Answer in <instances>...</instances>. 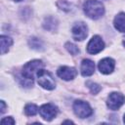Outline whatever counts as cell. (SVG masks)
<instances>
[{
	"mask_svg": "<svg viewBox=\"0 0 125 125\" xmlns=\"http://www.w3.org/2000/svg\"><path fill=\"white\" fill-rule=\"evenodd\" d=\"M36 77H37V82H38V84H39L42 88H44V89H46V90H53V89L56 87V82H55V80H54L52 74H51L49 71H47V70L41 68V69L37 72Z\"/></svg>",
	"mask_w": 125,
	"mask_h": 125,
	"instance_id": "3957f363",
	"label": "cell"
},
{
	"mask_svg": "<svg viewBox=\"0 0 125 125\" xmlns=\"http://www.w3.org/2000/svg\"><path fill=\"white\" fill-rule=\"evenodd\" d=\"M65 49H66L71 55H73V56H75V55H77V54L79 53L78 47H77L76 45L70 43V42H67V43L65 44Z\"/></svg>",
	"mask_w": 125,
	"mask_h": 125,
	"instance_id": "2e32d148",
	"label": "cell"
},
{
	"mask_svg": "<svg viewBox=\"0 0 125 125\" xmlns=\"http://www.w3.org/2000/svg\"><path fill=\"white\" fill-rule=\"evenodd\" d=\"M38 110L39 109H38L37 105L34 104H28L24 107V113L27 116H33V115H35L38 112Z\"/></svg>",
	"mask_w": 125,
	"mask_h": 125,
	"instance_id": "5bb4252c",
	"label": "cell"
},
{
	"mask_svg": "<svg viewBox=\"0 0 125 125\" xmlns=\"http://www.w3.org/2000/svg\"><path fill=\"white\" fill-rule=\"evenodd\" d=\"M123 121H124V123H125V114H124V117H123Z\"/></svg>",
	"mask_w": 125,
	"mask_h": 125,
	"instance_id": "44dd1931",
	"label": "cell"
},
{
	"mask_svg": "<svg viewBox=\"0 0 125 125\" xmlns=\"http://www.w3.org/2000/svg\"><path fill=\"white\" fill-rule=\"evenodd\" d=\"M16 122H15V120L13 119V117H11V116H9V117H4V118H2L1 119V124H3V125H5V124H15Z\"/></svg>",
	"mask_w": 125,
	"mask_h": 125,
	"instance_id": "ac0fdd59",
	"label": "cell"
},
{
	"mask_svg": "<svg viewBox=\"0 0 125 125\" xmlns=\"http://www.w3.org/2000/svg\"><path fill=\"white\" fill-rule=\"evenodd\" d=\"M80 70H81V74L83 76L92 75L94 73V71H95V63H94V62H92L91 60H88V59L83 60L82 62H81Z\"/></svg>",
	"mask_w": 125,
	"mask_h": 125,
	"instance_id": "8fae6325",
	"label": "cell"
},
{
	"mask_svg": "<svg viewBox=\"0 0 125 125\" xmlns=\"http://www.w3.org/2000/svg\"><path fill=\"white\" fill-rule=\"evenodd\" d=\"M73 111L80 118L89 117L93 113V110L90 104L82 100H76L73 103Z\"/></svg>",
	"mask_w": 125,
	"mask_h": 125,
	"instance_id": "277c9868",
	"label": "cell"
},
{
	"mask_svg": "<svg viewBox=\"0 0 125 125\" xmlns=\"http://www.w3.org/2000/svg\"><path fill=\"white\" fill-rule=\"evenodd\" d=\"M0 41H1V54L4 55L5 53L8 52L9 48H10L11 45L13 44V40H12V38L9 37V36L1 35Z\"/></svg>",
	"mask_w": 125,
	"mask_h": 125,
	"instance_id": "4fadbf2b",
	"label": "cell"
},
{
	"mask_svg": "<svg viewBox=\"0 0 125 125\" xmlns=\"http://www.w3.org/2000/svg\"><path fill=\"white\" fill-rule=\"evenodd\" d=\"M0 104H1V113H3V112L5 111V107H6V105H5L4 101H1Z\"/></svg>",
	"mask_w": 125,
	"mask_h": 125,
	"instance_id": "d6986e66",
	"label": "cell"
},
{
	"mask_svg": "<svg viewBox=\"0 0 125 125\" xmlns=\"http://www.w3.org/2000/svg\"><path fill=\"white\" fill-rule=\"evenodd\" d=\"M71 32H72V37L76 41H82L88 35V27H87L86 23H84L82 21L81 22H76L72 26Z\"/></svg>",
	"mask_w": 125,
	"mask_h": 125,
	"instance_id": "52a82bcc",
	"label": "cell"
},
{
	"mask_svg": "<svg viewBox=\"0 0 125 125\" xmlns=\"http://www.w3.org/2000/svg\"><path fill=\"white\" fill-rule=\"evenodd\" d=\"M115 66V62L111 58H104L99 62V70L104 74H109L113 71Z\"/></svg>",
	"mask_w": 125,
	"mask_h": 125,
	"instance_id": "30bf717a",
	"label": "cell"
},
{
	"mask_svg": "<svg viewBox=\"0 0 125 125\" xmlns=\"http://www.w3.org/2000/svg\"><path fill=\"white\" fill-rule=\"evenodd\" d=\"M39 113L44 120L50 121L56 117V115L58 113V108L55 104L48 103V104L41 105V107L39 108Z\"/></svg>",
	"mask_w": 125,
	"mask_h": 125,
	"instance_id": "8992f818",
	"label": "cell"
},
{
	"mask_svg": "<svg viewBox=\"0 0 125 125\" xmlns=\"http://www.w3.org/2000/svg\"><path fill=\"white\" fill-rule=\"evenodd\" d=\"M14 1H17V2H20V1H21V0H14Z\"/></svg>",
	"mask_w": 125,
	"mask_h": 125,
	"instance_id": "7402d4cb",
	"label": "cell"
},
{
	"mask_svg": "<svg viewBox=\"0 0 125 125\" xmlns=\"http://www.w3.org/2000/svg\"><path fill=\"white\" fill-rule=\"evenodd\" d=\"M57 74L60 78L63 79L65 81H69V80H72L73 78H75V76L77 75V70L74 67L63 65V66H61L58 68Z\"/></svg>",
	"mask_w": 125,
	"mask_h": 125,
	"instance_id": "9c48e42d",
	"label": "cell"
},
{
	"mask_svg": "<svg viewBox=\"0 0 125 125\" xmlns=\"http://www.w3.org/2000/svg\"><path fill=\"white\" fill-rule=\"evenodd\" d=\"M114 27L120 31V32H125V13H119L115 18H114Z\"/></svg>",
	"mask_w": 125,
	"mask_h": 125,
	"instance_id": "7c38bea8",
	"label": "cell"
},
{
	"mask_svg": "<svg viewBox=\"0 0 125 125\" xmlns=\"http://www.w3.org/2000/svg\"><path fill=\"white\" fill-rule=\"evenodd\" d=\"M43 62L39 60H33L31 62H28L27 63H25L22 67V73L21 75L27 79L33 80L34 76L37 74V72L43 68Z\"/></svg>",
	"mask_w": 125,
	"mask_h": 125,
	"instance_id": "7a4b0ae2",
	"label": "cell"
},
{
	"mask_svg": "<svg viewBox=\"0 0 125 125\" xmlns=\"http://www.w3.org/2000/svg\"><path fill=\"white\" fill-rule=\"evenodd\" d=\"M123 45L125 46V38H124V40H123Z\"/></svg>",
	"mask_w": 125,
	"mask_h": 125,
	"instance_id": "ffe728a7",
	"label": "cell"
},
{
	"mask_svg": "<svg viewBox=\"0 0 125 125\" xmlns=\"http://www.w3.org/2000/svg\"><path fill=\"white\" fill-rule=\"evenodd\" d=\"M124 103H125V97H124V95L121 94V93L113 92V93L109 94V96L107 97L106 105L111 110H117Z\"/></svg>",
	"mask_w": 125,
	"mask_h": 125,
	"instance_id": "5b68a950",
	"label": "cell"
},
{
	"mask_svg": "<svg viewBox=\"0 0 125 125\" xmlns=\"http://www.w3.org/2000/svg\"><path fill=\"white\" fill-rule=\"evenodd\" d=\"M29 45L31 46L32 49H35V50H41L42 47H43L42 42H41L38 38H35V37L30 38V40H29Z\"/></svg>",
	"mask_w": 125,
	"mask_h": 125,
	"instance_id": "9a60e30c",
	"label": "cell"
},
{
	"mask_svg": "<svg viewBox=\"0 0 125 125\" xmlns=\"http://www.w3.org/2000/svg\"><path fill=\"white\" fill-rule=\"evenodd\" d=\"M84 13L87 17L93 20L101 18L104 13V8L99 0H87L83 5Z\"/></svg>",
	"mask_w": 125,
	"mask_h": 125,
	"instance_id": "6da1fadb",
	"label": "cell"
},
{
	"mask_svg": "<svg viewBox=\"0 0 125 125\" xmlns=\"http://www.w3.org/2000/svg\"><path fill=\"white\" fill-rule=\"evenodd\" d=\"M87 85H88V88L90 89V91L93 93V94H97L101 91V86L98 85L97 83H93V82H87Z\"/></svg>",
	"mask_w": 125,
	"mask_h": 125,
	"instance_id": "e0dca14e",
	"label": "cell"
},
{
	"mask_svg": "<svg viewBox=\"0 0 125 125\" xmlns=\"http://www.w3.org/2000/svg\"><path fill=\"white\" fill-rule=\"evenodd\" d=\"M104 48V43L103 39L99 35H95L91 38V40L87 45V52L89 54L95 55L100 53Z\"/></svg>",
	"mask_w": 125,
	"mask_h": 125,
	"instance_id": "ba28073f",
	"label": "cell"
}]
</instances>
